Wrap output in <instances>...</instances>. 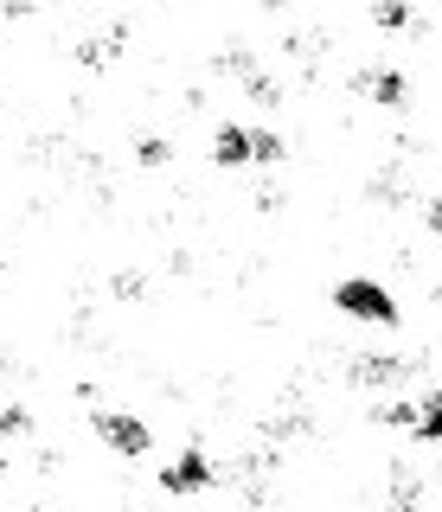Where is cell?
<instances>
[{
  "label": "cell",
  "instance_id": "cell-1",
  "mask_svg": "<svg viewBox=\"0 0 442 512\" xmlns=\"http://www.w3.org/2000/svg\"><path fill=\"white\" fill-rule=\"evenodd\" d=\"M334 308H346L353 320H378V327H391V320H398V301H391V288L372 282V276H346V282L334 288Z\"/></svg>",
  "mask_w": 442,
  "mask_h": 512
},
{
  "label": "cell",
  "instance_id": "cell-2",
  "mask_svg": "<svg viewBox=\"0 0 442 512\" xmlns=\"http://www.w3.org/2000/svg\"><path fill=\"white\" fill-rule=\"evenodd\" d=\"M90 423H97V436L116 448V455H148V423H141V416H129V410H97Z\"/></svg>",
  "mask_w": 442,
  "mask_h": 512
},
{
  "label": "cell",
  "instance_id": "cell-3",
  "mask_svg": "<svg viewBox=\"0 0 442 512\" xmlns=\"http://www.w3.org/2000/svg\"><path fill=\"white\" fill-rule=\"evenodd\" d=\"M212 480H218V468L199 455V448H186L180 461H167V468H161V487H167V493H205Z\"/></svg>",
  "mask_w": 442,
  "mask_h": 512
},
{
  "label": "cell",
  "instance_id": "cell-4",
  "mask_svg": "<svg viewBox=\"0 0 442 512\" xmlns=\"http://www.w3.org/2000/svg\"><path fill=\"white\" fill-rule=\"evenodd\" d=\"M410 372L404 359H391V352H353V384H398Z\"/></svg>",
  "mask_w": 442,
  "mask_h": 512
},
{
  "label": "cell",
  "instance_id": "cell-5",
  "mask_svg": "<svg viewBox=\"0 0 442 512\" xmlns=\"http://www.w3.org/2000/svg\"><path fill=\"white\" fill-rule=\"evenodd\" d=\"M212 160H218V167H244V160H250V128L225 122V128L212 135Z\"/></svg>",
  "mask_w": 442,
  "mask_h": 512
},
{
  "label": "cell",
  "instance_id": "cell-6",
  "mask_svg": "<svg viewBox=\"0 0 442 512\" xmlns=\"http://www.w3.org/2000/svg\"><path fill=\"white\" fill-rule=\"evenodd\" d=\"M353 84L366 90V96H378L385 109H398V103H404V77H398V71H359Z\"/></svg>",
  "mask_w": 442,
  "mask_h": 512
},
{
  "label": "cell",
  "instance_id": "cell-7",
  "mask_svg": "<svg viewBox=\"0 0 442 512\" xmlns=\"http://www.w3.org/2000/svg\"><path fill=\"white\" fill-rule=\"evenodd\" d=\"M410 429H417L423 442H442V391H430V397L417 404V423H410Z\"/></svg>",
  "mask_w": 442,
  "mask_h": 512
},
{
  "label": "cell",
  "instance_id": "cell-8",
  "mask_svg": "<svg viewBox=\"0 0 442 512\" xmlns=\"http://www.w3.org/2000/svg\"><path fill=\"white\" fill-rule=\"evenodd\" d=\"M244 84H250V96H257L263 109H276V103H282V90H276V84H270L263 71H244Z\"/></svg>",
  "mask_w": 442,
  "mask_h": 512
},
{
  "label": "cell",
  "instance_id": "cell-9",
  "mask_svg": "<svg viewBox=\"0 0 442 512\" xmlns=\"http://www.w3.org/2000/svg\"><path fill=\"white\" fill-rule=\"evenodd\" d=\"M250 160H282V135L257 128V135H250Z\"/></svg>",
  "mask_w": 442,
  "mask_h": 512
},
{
  "label": "cell",
  "instance_id": "cell-10",
  "mask_svg": "<svg viewBox=\"0 0 442 512\" xmlns=\"http://www.w3.org/2000/svg\"><path fill=\"white\" fill-rule=\"evenodd\" d=\"M378 423H391V429H410V423H417V404H385V410H378Z\"/></svg>",
  "mask_w": 442,
  "mask_h": 512
},
{
  "label": "cell",
  "instance_id": "cell-11",
  "mask_svg": "<svg viewBox=\"0 0 442 512\" xmlns=\"http://www.w3.org/2000/svg\"><path fill=\"white\" fill-rule=\"evenodd\" d=\"M135 160H141V167H161V160H167V141H141V148H135Z\"/></svg>",
  "mask_w": 442,
  "mask_h": 512
},
{
  "label": "cell",
  "instance_id": "cell-12",
  "mask_svg": "<svg viewBox=\"0 0 442 512\" xmlns=\"http://www.w3.org/2000/svg\"><path fill=\"white\" fill-rule=\"evenodd\" d=\"M372 20H378V26H410V7H398V0H391V7H372Z\"/></svg>",
  "mask_w": 442,
  "mask_h": 512
},
{
  "label": "cell",
  "instance_id": "cell-13",
  "mask_svg": "<svg viewBox=\"0 0 442 512\" xmlns=\"http://www.w3.org/2000/svg\"><path fill=\"white\" fill-rule=\"evenodd\" d=\"M26 429H33V416H26V410H7V416H0V436H26Z\"/></svg>",
  "mask_w": 442,
  "mask_h": 512
},
{
  "label": "cell",
  "instance_id": "cell-14",
  "mask_svg": "<svg viewBox=\"0 0 442 512\" xmlns=\"http://www.w3.org/2000/svg\"><path fill=\"white\" fill-rule=\"evenodd\" d=\"M430 231H442V199H430Z\"/></svg>",
  "mask_w": 442,
  "mask_h": 512
}]
</instances>
